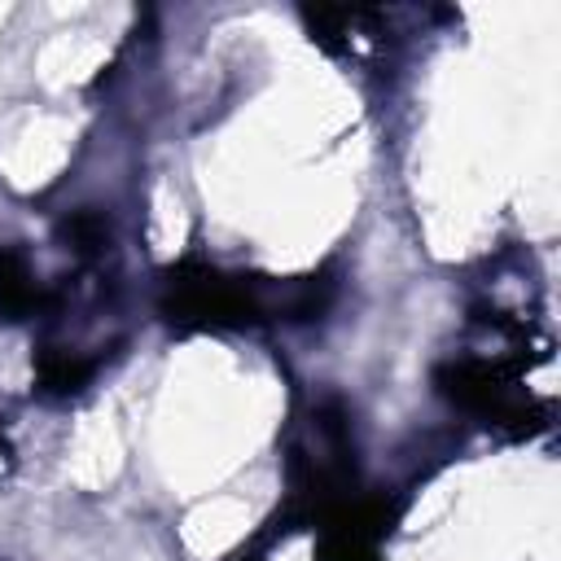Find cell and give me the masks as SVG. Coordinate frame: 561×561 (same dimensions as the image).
<instances>
[{"instance_id": "6da1fadb", "label": "cell", "mask_w": 561, "mask_h": 561, "mask_svg": "<svg viewBox=\"0 0 561 561\" xmlns=\"http://www.w3.org/2000/svg\"><path fill=\"white\" fill-rule=\"evenodd\" d=\"M44 307V289L31 272V263L22 254L0 250V311L22 316V311H39Z\"/></svg>"}]
</instances>
